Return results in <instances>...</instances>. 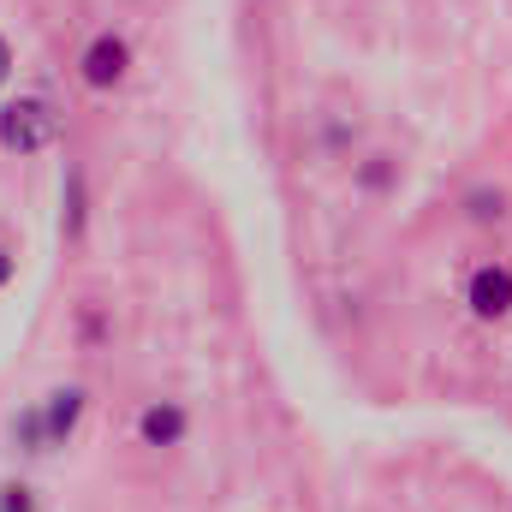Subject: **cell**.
<instances>
[{"mask_svg":"<svg viewBox=\"0 0 512 512\" xmlns=\"http://www.w3.org/2000/svg\"><path fill=\"white\" fill-rule=\"evenodd\" d=\"M60 203H66V209H60V233L78 239V233H84V215H90V209H84V167H66V197H60Z\"/></svg>","mask_w":512,"mask_h":512,"instance_id":"obj_6","label":"cell"},{"mask_svg":"<svg viewBox=\"0 0 512 512\" xmlns=\"http://www.w3.org/2000/svg\"><path fill=\"white\" fill-rule=\"evenodd\" d=\"M0 512H36V489L30 483H0Z\"/></svg>","mask_w":512,"mask_h":512,"instance_id":"obj_8","label":"cell"},{"mask_svg":"<svg viewBox=\"0 0 512 512\" xmlns=\"http://www.w3.org/2000/svg\"><path fill=\"white\" fill-rule=\"evenodd\" d=\"M126 78H131V42L120 30H96L78 54V84L96 90V96H114Z\"/></svg>","mask_w":512,"mask_h":512,"instance_id":"obj_2","label":"cell"},{"mask_svg":"<svg viewBox=\"0 0 512 512\" xmlns=\"http://www.w3.org/2000/svg\"><path fill=\"white\" fill-rule=\"evenodd\" d=\"M12 66H18V60H12V42H6V36H0V90H6V84H12Z\"/></svg>","mask_w":512,"mask_h":512,"instance_id":"obj_11","label":"cell"},{"mask_svg":"<svg viewBox=\"0 0 512 512\" xmlns=\"http://www.w3.org/2000/svg\"><path fill=\"white\" fill-rule=\"evenodd\" d=\"M185 435H191V411L179 399H149L137 411V441L143 447H179Z\"/></svg>","mask_w":512,"mask_h":512,"instance_id":"obj_4","label":"cell"},{"mask_svg":"<svg viewBox=\"0 0 512 512\" xmlns=\"http://www.w3.org/2000/svg\"><path fill=\"white\" fill-rule=\"evenodd\" d=\"M465 310H471L477 322H507L512 316V268L507 262L471 268V280H465Z\"/></svg>","mask_w":512,"mask_h":512,"instance_id":"obj_3","label":"cell"},{"mask_svg":"<svg viewBox=\"0 0 512 512\" xmlns=\"http://www.w3.org/2000/svg\"><path fill=\"white\" fill-rule=\"evenodd\" d=\"M471 203H477V209H471L477 221H501V191H495V197L483 191V197H471Z\"/></svg>","mask_w":512,"mask_h":512,"instance_id":"obj_10","label":"cell"},{"mask_svg":"<svg viewBox=\"0 0 512 512\" xmlns=\"http://www.w3.org/2000/svg\"><path fill=\"white\" fill-rule=\"evenodd\" d=\"M42 405V429H48V447H66L72 435H78V423H84V405H90V393L78 382L54 387L48 399H36Z\"/></svg>","mask_w":512,"mask_h":512,"instance_id":"obj_5","label":"cell"},{"mask_svg":"<svg viewBox=\"0 0 512 512\" xmlns=\"http://www.w3.org/2000/svg\"><path fill=\"white\" fill-rule=\"evenodd\" d=\"M60 108L48 96H12L0 102V149L6 155H42L60 143Z\"/></svg>","mask_w":512,"mask_h":512,"instance_id":"obj_1","label":"cell"},{"mask_svg":"<svg viewBox=\"0 0 512 512\" xmlns=\"http://www.w3.org/2000/svg\"><path fill=\"white\" fill-rule=\"evenodd\" d=\"M387 179H393V161H387V155H370V161L358 167V185H364V191H382Z\"/></svg>","mask_w":512,"mask_h":512,"instance_id":"obj_9","label":"cell"},{"mask_svg":"<svg viewBox=\"0 0 512 512\" xmlns=\"http://www.w3.org/2000/svg\"><path fill=\"white\" fill-rule=\"evenodd\" d=\"M12 441H18V453H30V459H36V453H54V447H48V429H42V405H24V411L12 417Z\"/></svg>","mask_w":512,"mask_h":512,"instance_id":"obj_7","label":"cell"},{"mask_svg":"<svg viewBox=\"0 0 512 512\" xmlns=\"http://www.w3.org/2000/svg\"><path fill=\"white\" fill-rule=\"evenodd\" d=\"M12 274H18V262H12V251H6V245H0V292L12 286Z\"/></svg>","mask_w":512,"mask_h":512,"instance_id":"obj_12","label":"cell"}]
</instances>
